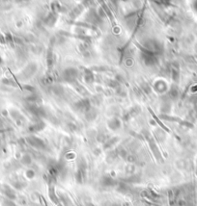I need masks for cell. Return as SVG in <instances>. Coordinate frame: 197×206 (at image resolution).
Here are the masks:
<instances>
[{"label": "cell", "mask_w": 197, "mask_h": 206, "mask_svg": "<svg viewBox=\"0 0 197 206\" xmlns=\"http://www.w3.org/2000/svg\"><path fill=\"white\" fill-rule=\"evenodd\" d=\"M1 61H2V60H1V58H0V63H1Z\"/></svg>", "instance_id": "obj_1"}]
</instances>
